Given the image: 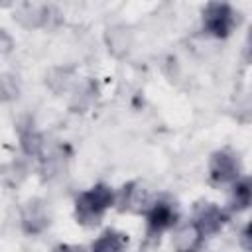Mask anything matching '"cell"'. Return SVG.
I'll use <instances>...</instances> for the list:
<instances>
[{"instance_id":"1","label":"cell","mask_w":252,"mask_h":252,"mask_svg":"<svg viewBox=\"0 0 252 252\" xmlns=\"http://www.w3.org/2000/svg\"><path fill=\"white\" fill-rule=\"evenodd\" d=\"M169 220H171V211L165 209V207H158V209L154 211V215H152V224L158 226V228L165 226Z\"/></svg>"}]
</instances>
